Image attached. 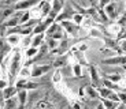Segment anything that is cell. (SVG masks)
<instances>
[{"label":"cell","mask_w":126,"mask_h":109,"mask_svg":"<svg viewBox=\"0 0 126 109\" xmlns=\"http://www.w3.org/2000/svg\"><path fill=\"white\" fill-rule=\"evenodd\" d=\"M94 109H106V108H104V106H103V104L100 102V104H99V105L96 106V108H94Z\"/></svg>","instance_id":"cell-25"},{"label":"cell","mask_w":126,"mask_h":109,"mask_svg":"<svg viewBox=\"0 0 126 109\" xmlns=\"http://www.w3.org/2000/svg\"><path fill=\"white\" fill-rule=\"evenodd\" d=\"M22 53L21 50L16 49L13 52L11 55V60H10V65H8V75H10V81H14L19 75V71L22 68Z\"/></svg>","instance_id":"cell-1"},{"label":"cell","mask_w":126,"mask_h":109,"mask_svg":"<svg viewBox=\"0 0 126 109\" xmlns=\"http://www.w3.org/2000/svg\"><path fill=\"white\" fill-rule=\"evenodd\" d=\"M16 100H18L19 109H23V106L28 102V90H25V89L18 90V93H16Z\"/></svg>","instance_id":"cell-7"},{"label":"cell","mask_w":126,"mask_h":109,"mask_svg":"<svg viewBox=\"0 0 126 109\" xmlns=\"http://www.w3.org/2000/svg\"><path fill=\"white\" fill-rule=\"evenodd\" d=\"M4 97H6V101L10 100V98H14V97L16 96V93H18V89H16L15 86H8L4 89Z\"/></svg>","instance_id":"cell-10"},{"label":"cell","mask_w":126,"mask_h":109,"mask_svg":"<svg viewBox=\"0 0 126 109\" xmlns=\"http://www.w3.org/2000/svg\"><path fill=\"white\" fill-rule=\"evenodd\" d=\"M118 96H119V101L122 104H126V91H118Z\"/></svg>","instance_id":"cell-23"},{"label":"cell","mask_w":126,"mask_h":109,"mask_svg":"<svg viewBox=\"0 0 126 109\" xmlns=\"http://www.w3.org/2000/svg\"><path fill=\"white\" fill-rule=\"evenodd\" d=\"M37 55H38V49H37V48L30 47L29 49L25 50V57H26V59H36Z\"/></svg>","instance_id":"cell-14"},{"label":"cell","mask_w":126,"mask_h":109,"mask_svg":"<svg viewBox=\"0 0 126 109\" xmlns=\"http://www.w3.org/2000/svg\"><path fill=\"white\" fill-rule=\"evenodd\" d=\"M60 45V42L59 41H56V40H54V38H48V49H56Z\"/></svg>","instance_id":"cell-18"},{"label":"cell","mask_w":126,"mask_h":109,"mask_svg":"<svg viewBox=\"0 0 126 109\" xmlns=\"http://www.w3.org/2000/svg\"><path fill=\"white\" fill-rule=\"evenodd\" d=\"M6 87H8V82H7L6 79L0 78V90H4Z\"/></svg>","instance_id":"cell-24"},{"label":"cell","mask_w":126,"mask_h":109,"mask_svg":"<svg viewBox=\"0 0 126 109\" xmlns=\"http://www.w3.org/2000/svg\"><path fill=\"white\" fill-rule=\"evenodd\" d=\"M38 1L37 0H25V1H18V3L14 4V10L15 11H21V12H25V11H30L32 7L37 6Z\"/></svg>","instance_id":"cell-2"},{"label":"cell","mask_w":126,"mask_h":109,"mask_svg":"<svg viewBox=\"0 0 126 109\" xmlns=\"http://www.w3.org/2000/svg\"><path fill=\"white\" fill-rule=\"evenodd\" d=\"M60 25H62V27L64 29V31H66V33H69V34L74 36V37H76V36H77V33L79 31V26H78V25H76V23H74L73 21H66V22H62Z\"/></svg>","instance_id":"cell-4"},{"label":"cell","mask_w":126,"mask_h":109,"mask_svg":"<svg viewBox=\"0 0 126 109\" xmlns=\"http://www.w3.org/2000/svg\"><path fill=\"white\" fill-rule=\"evenodd\" d=\"M73 74H74V76H77V78L81 76V75H82L81 64H74V65H73Z\"/></svg>","instance_id":"cell-19"},{"label":"cell","mask_w":126,"mask_h":109,"mask_svg":"<svg viewBox=\"0 0 126 109\" xmlns=\"http://www.w3.org/2000/svg\"><path fill=\"white\" fill-rule=\"evenodd\" d=\"M6 41L8 45L11 47H16V45H21V41H22V36L16 34V33H11V34H6Z\"/></svg>","instance_id":"cell-6"},{"label":"cell","mask_w":126,"mask_h":109,"mask_svg":"<svg viewBox=\"0 0 126 109\" xmlns=\"http://www.w3.org/2000/svg\"><path fill=\"white\" fill-rule=\"evenodd\" d=\"M1 109H19V105H18V100H16V97L7 100L6 104H4V106H3Z\"/></svg>","instance_id":"cell-11"},{"label":"cell","mask_w":126,"mask_h":109,"mask_svg":"<svg viewBox=\"0 0 126 109\" xmlns=\"http://www.w3.org/2000/svg\"><path fill=\"white\" fill-rule=\"evenodd\" d=\"M52 65H40V64H34L33 68H32V78H38V76H43L44 74H47L48 71L51 70Z\"/></svg>","instance_id":"cell-3"},{"label":"cell","mask_w":126,"mask_h":109,"mask_svg":"<svg viewBox=\"0 0 126 109\" xmlns=\"http://www.w3.org/2000/svg\"><path fill=\"white\" fill-rule=\"evenodd\" d=\"M118 47H119V52H126V38H123V40L119 41Z\"/></svg>","instance_id":"cell-22"},{"label":"cell","mask_w":126,"mask_h":109,"mask_svg":"<svg viewBox=\"0 0 126 109\" xmlns=\"http://www.w3.org/2000/svg\"><path fill=\"white\" fill-rule=\"evenodd\" d=\"M44 38H45V34H37V36H33V40H32V47L33 48H40L43 47L44 44Z\"/></svg>","instance_id":"cell-9"},{"label":"cell","mask_w":126,"mask_h":109,"mask_svg":"<svg viewBox=\"0 0 126 109\" xmlns=\"http://www.w3.org/2000/svg\"><path fill=\"white\" fill-rule=\"evenodd\" d=\"M101 104L106 109H117L119 106L118 102H114V101H110V100H101Z\"/></svg>","instance_id":"cell-16"},{"label":"cell","mask_w":126,"mask_h":109,"mask_svg":"<svg viewBox=\"0 0 126 109\" xmlns=\"http://www.w3.org/2000/svg\"><path fill=\"white\" fill-rule=\"evenodd\" d=\"M103 64H107V65H123V64H126V56H123V55H118V56L110 57V59H104Z\"/></svg>","instance_id":"cell-5"},{"label":"cell","mask_w":126,"mask_h":109,"mask_svg":"<svg viewBox=\"0 0 126 109\" xmlns=\"http://www.w3.org/2000/svg\"><path fill=\"white\" fill-rule=\"evenodd\" d=\"M84 18H85V15H82V14H78V12H77L76 15L73 16V19H71V21L74 22L76 25H78V26H79V25L82 23V22H84Z\"/></svg>","instance_id":"cell-17"},{"label":"cell","mask_w":126,"mask_h":109,"mask_svg":"<svg viewBox=\"0 0 126 109\" xmlns=\"http://www.w3.org/2000/svg\"><path fill=\"white\" fill-rule=\"evenodd\" d=\"M97 91H99V97H100L101 100H107L108 97H110V94L112 93V90H110V89H108V87H106V86L99 87Z\"/></svg>","instance_id":"cell-12"},{"label":"cell","mask_w":126,"mask_h":109,"mask_svg":"<svg viewBox=\"0 0 126 109\" xmlns=\"http://www.w3.org/2000/svg\"><path fill=\"white\" fill-rule=\"evenodd\" d=\"M51 6H52V10H51V14H54V15H59L60 12L63 11V7H64V3L60 1V0H54V1H51Z\"/></svg>","instance_id":"cell-8"},{"label":"cell","mask_w":126,"mask_h":109,"mask_svg":"<svg viewBox=\"0 0 126 109\" xmlns=\"http://www.w3.org/2000/svg\"><path fill=\"white\" fill-rule=\"evenodd\" d=\"M107 79L110 82H112V83H115V82H119L121 79H122V76H121L119 74H111V75H108V76H107Z\"/></svg>","instance_id":"cell-21"},{"label":"cell","mask_w":126,"mask_h":109,"mask_svg":"<svg viewBox=\"0 0 126 109\" xmlns=\"http://www.w3.org/2000/svg\"><path fill=\"white\" fill-rule=\"evenodd\" d=\"M60 81H62V71H60V70H56V71L54 72V75H52V82H54V83H59Z\"/></svg>","instance_id":"cell-20"},{"label":"cell","mask_w":126,"mask_h":109,"mask_svg":"<svg viewBox=\"0 0 126 109\" xmlns=\"http://www.w3.org/2000/svg\"><path fill=\"white\" fill-rule=\"evenodd\" d=\"M29 76H32V70L29 68L28 65H23L22 68H21V71H19L18 78H21V79H28V81H29Z\"/></svg>","instance_id":"cell-13"},{"label":"cell","mask_w":126,"mask_h":109,"mask_svg":"<svg viewBox=\"0 0 126 109\" xmlns=\"http://www.w3.org/2000/svg\"><path fill=\"white\" fill-rule=\"evenodd\" d=\"M32 40H33V37L32 36H25V37H22V41H21V48H23V49H29V48L32 47Z\"/></svg>","instance_id":"cell-15"}]
</instances>
